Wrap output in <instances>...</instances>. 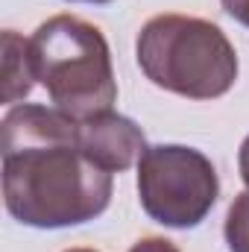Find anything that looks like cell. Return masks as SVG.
Instances as JSON below:
<instances>
[{
    "instance_id": "9",
    "label": "cell",
    "mask_w": 249,
    "mask_h": 252,
    "mask_svg": "<svg viewBox=\"0 0 249 252\" xmlns=\"http://www.w3.org/2000/svg\"><path fill=\"white\" fill-rule=\"evenodd\" d=\"M220 3H223V9L235 21H241L244 27H249V0H220Z\"/></svg>"
},
{
    "instance_id": "12",
    "label": "cell",
    "mask_w": 249,
    "mask_h": 252,
    "mask_svg": "<svg viewBox=\"0 0 249 252\" xmlns=\"http://www.w3.org/2000/svg\"><path fill=\"white\" fill-rule=\"evenodd\" d=\"M67 252H97V250H82V247H79V250H67Z\"/></svg>"
},
{
    "instance_id": "3",
    "label": "cell",
    "mask_w": 249,
    "mask_h": 252,
    "mask_svg": "<svg viewBox=\"0 0 249 252\" xmlns=\"http://www.w3.org/2000/svg\"><path fill=\"white\" fill-rule=\"evenodd\" d=\"M30 56L53 109L73 121L112 112L118 100L112 50L94 24L76 15L44 21L30 38Z\"/></svg>"
},
{
    "instance_id": "7",
    "label": "cell",
    "mask_w": 249,
    "mask_h": 252,
    "mask_svg": "<svg viewBox=\"0 0 249 252\" xmlns=\"http://www.w3.org/2000/svg\"><path fill=\"white\" fill-rule=\"evenodd\" d=\"M226 244L229 252H249V190L238 193L226 214Z\"/></svg>"
},
{
    "instance_id": "5",
    "label": "cell",
    "mask_w": 249,
    "mask_h": 252,
    "mask_svg": "<svg viewBox=\"0 0 249 252\" xmlns=\"http://www.w3.org/2000/svg\"><path fill=\"white\" fill-rule=\"evenodd\" d=\"M76 138L82 153L106 173H124L147 153L144 132L135 121L115 112H103L76 124Z\"/></svg>"
},
{
    "instance_id": "10",
    "label": "cell",
    "mask_w": 249,
    "mask_h": 252,
    "mask_svg": "<svg viewBox=\"0 0 249 252\" xmlns=\"http://www.w3.org/2000/svg\"><path fill=\"white\" fill-rule=\"evenodd\" d=\"M238 167H241V179L247 182V188H249V135H247V141L241 144V153H238Z\"/></svg>"
},
{
    "instance_id": "4",
    "label": "cell",
    "mask_w": 249,
    "mask_h": 252,
    "mask_svg": "<svg viewBox=\"0 0 249 252\" xmlns=\"http://www.w3.org/2000/svg\"><path fill=\"white\" fill-rule=\"evenodd\" d=\"M220 179L214 164L193 147L158 144L147 147L138 161L141 208L161 226L193 229L214 208Z\"/></svg>"
},
{
    "instance_id": "11",
    "label": "cell",
    "mask_w": 249,
    "mask_h": 252,
    "mask_svg": "<svg viewBox=\"0 0 249 252\" xmlns=\"http://www.w3.org/2000/svg\"><path fill=\"white\" fill-rule=\"evenodd\" d=\"M79 3H112V0H79Z\"/></svg>"
},
{
    "instance_id": "2",
    "label": "cell",
    "mask_w": 249,
    "mask_h": 252,
    "mask_svg": "<svg viewBox=\"0 0 249 252\" xmlns=\"http://www.w3.org/2000/svg\"><path fill=\"white\" fill-rule=\"evenodd\" d=\"M144 76L187 100L223 97L238 79V53L226 32L193 15H156L135 41Z\"/></svg>"
},
{
    "instance_id": "1",
    "label": "cell",
    "mask_w": 249,
    "mask_h": 252,
    "mask_svg": "<svg viewBox=\"0 0 249 252\" xmlns=\"http://www.w3.org/2000/svg\"><path fill=\"white\" fill-rule=\"evenodd\" d=\"M76 124L59 109L27 103L3 118V202L18 223L64 229L109 208L112 173L82 153Z\"/></svg>"
},
{
    "instance_id": "6",
    "label": "cell",
    "mask_w": 249,
    "mask_h": 252,
    "mask_svg": "<svg viewBox=\"0 0 249 252\" xmlns=\"http://www.w3.org/2000/svg\"><path fill=\"white\" fill-rule=\"evenodd\" d=\"M3 103H18L32 91L35 73H32V56H30V41L21 38L18 32L6 30L3 32Z\"/></svg>"
},
{
    "instance_id": "8",
    "label": "cell",
    "mask_w": 249,
    "mask_h": 252,
    "mask_svg": "<svg viewBox=\"0 0 249 252\" xmlns=\"http://www.w3.org/2000/svg\"><path fill=\"white\" fill-rule=\"evenodd\" d=\"M129 252H179V247L167 238H141Z\"/></svg>"
}]
</instances>
